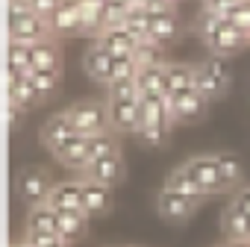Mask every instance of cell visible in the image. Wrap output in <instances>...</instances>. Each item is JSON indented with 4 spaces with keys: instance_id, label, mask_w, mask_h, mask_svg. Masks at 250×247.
Returning a JSON list of instances; mask_svg holds the SVG:
<instances>
[{
    "instance_id": "cell-1",
    "label": "cell",
    "mask_w": 250,
    "mask_h": 247,
    "mask_svg": "<svg viewBox=\"0 0 250 247\" xmlns=\"http://www.w3.org/2000/svg\"><path fill=\"white\" fill-rule=\"evenodd\" d=\"M171 106L168 94H150L142 97V130L136 133L142 144L147 147H162L168 142V127H171Z\"/></svg>"
},
{
    "instance_id": "cell-2",
    "label": "cell",
    "mask_w": 250,
    "mask_h": 247,
    "mask_svg": "<svg viewBox=\"0 0 250 247\" xmlns=\"http://www.w3.org/2000/svg\"><path fill=\"white\" fill-rule=\"evenodd\" d=\"M65 112L74 121V127H77L80 136H97V133L112 130L109 103H103V100H83V103H74Z\"/></svg>"
},
{
    "instance_id": "cell-3",
    "label": "cell",
    "mask_w": 250,
    "mask_h": 247,
    "mask_svg": "<svg viewBox=\"0 0 250 247\" xmlns=\"http://www.w3.org/2000/svg\"><path fill=\"white\" fill-rule=\"evenodd\" d=\"M194 88L209 97V100H218L221 94H227L229 88V65L224 56H209L206 62L197 65V74H194Z\"/></svg>"
},
{
    "instance_id": "cell-4",
    "label": "cell",
    "mask_w": 250,
    "mask_h": 247,
    "mask_svg": "<svg viewBox=\"0 0 250 247\" xmlns=\"http://www.w3.org/2000/svg\"><path fill=\"white\" fill-rule=\"evenodd\" d=\"M203 41H206V47L212 50V56H224V59H227V56L244 50V47L250 44V36H247L244 30H238L229 18H224L212 33L203 36Z\"/></svg>"
},
{
    "instance_id": "cell-5",
    "label": "cell",
    "mask_w": 250,
    "mask_h": 247,
    "mask_svg": "<svg viewBox=\"0 0 250 247\" xmlns=\"http://www.w3.org/2000/svg\"><path fill=\"white\" fill-rule=\"evenodd\" d=\"M200 203H203L200 197H188V194L162 188L159 197H156V212H159V218H165V221H171V224H183V221H188V218L197 212Z\"/></svg>"
},
{
    "instance_id": "cell-6",
    "label": "cell",
    "mask_w": 250,
    "mask_h": 247,
    "mask_svg": "<svg viewBox=\"0 0 250 247\" xmlns=\"http://www.w3.org/2000/svg\"><path fill=\"white\" fill-rule=\"evenodd\" d=\"M209 97H203L197 88H186L180 94H168V106H171V118L180 121V124H191V121H200L209 109Z\"/></svg>"
},
{
    "instance_id": "cell-7",
    "label": "cell",
    "mask_w": 250,
    "mask_h": 247,
    "mask_svg": "<svg viewBox=\"0 0 250 247\" xmlns=\"http://www.w3.org/2000/svg\"><path fill=\"white\" fill-rule=\"evenodd\" d=\"M186 171L206 188V194H218V191L229 188L221 168H218V162H215V156H194V159L186 162Z\"/></svg>"
},
{
    "instance_id": "cell-8",
    "label": "cell",
    "mask_w": 250,
    "mask_h": 247,
    "mask_svg": "<svg viewBox=\"0 0 250 247\" xmlns=\"http://www.w3.org/2000/svg\"><path fill=\"white\" fill-rule=\"evenodd\" d=\"M112 130L121 133H139L142 130V100H106Z\"/></svg>"
},
{
    "instance_id": "cell-9",
    "label": "cell",
    "mask_w": 250,
    "mask_h": 247,
    "mask_svg": "<svg viewBox=\"0 0 250 247\" xmlns=\"http://www.w3.org/2000/svg\"><path fill=\"white\" fill-rule=\"evenodd\" d=\"M83 68H85V74H88L94 82L109 85V82H112V74H115V56L94 39L91 47H88L85 56H83Z\"/></svg>"
},
{
    "instance_id": "cell-10",
    "label": "cell",
    "mask_w": 250,
    "mask_h": 247,
    "mask_svg": "<svg viewBox=\"0 0 250 247\" xmlns=\"http://www.w3.org/2000/svg\"><path fill=\"white\" fill-rule=\"evenodd\" d=\"M53 156L59 159V165H65L68 171H83L85 174V168L91 165V156H88V136H74V139H68L65 144H59L56 150H53Z\"/></svg>"
},
{
    "instance_id": "cell-11",
    "label": "cell",
    "mask_w": 250,
    "mask_h": 247,
    "mask_svg": "<svg viewBox=\"0 0 250 247\" xmlns=\"http://www.w3.org/2000/svg\"><path fill=\"white\" fill-rule=\"evenodd\" d=\"M47 203L56 209V212H85L83 206V180H65V183H56Z\"/></svg>"
},
{
    "instance_id": "cell-12",
    "label": "cell",
    "mask_w": 250,
    "mask_h": 247,
    "mask_svg": "<svg viewBox=\"0 0 250 247\" xmlns=\"http://www.w3.org/2000/svg\"><path fill=\"white\" fill-rule=\"evenodd\" d=\"M224 235L229 244H250V212H244L235 200L224 209Z\"/></svg>"
},
{
    "instance_id": "cell-13",
    "label": "cell",
    "mask_w": 250,
    "mask_h": 247,
    "mask_svg": "<svg viewBox=\"0 0 250 247\" xmlns=\"http://www.w3.org/2000/svg\"><path fill=\"white\" fill-rule=\"evenodd\" d=\"M47 21H50V33H53V36H62V39L83 33V15H80L77 0H62V6H59Z\"/></svg>"
},
{
    "instance_id": "cell-14",
    "label": "cell",
    "mask_w": 250,
    "mask_h": 247,
    "mask_svg": "<svg viewBox=\"0 0 250 247\" xmlns=\"http://www.w3.org/2000/svg\"><path fill=\"white\" fill-rule=\"evenodd\" d=\"M97 41L115 56V59H121V56H136V50H139V39L127 30V27H112V30H103L100 36H97Z\"/></svg>"
},
{
    "instance_id": "cell-15",
    "label": "cell",
    "mask_w": 250,
    "mask_h": 247,
    "mask_svg": "<svg viewBox=\"0 0 250 247\" xmlns=\"http://www.w3.org/2000/svg\"><path fill=\"white\" fill-rule=\"evenodd\" d=\"M50 191H53V183H50V177L44 174V171H24L21 174V194H24V200H27V206H42V203H47V197H50Z\"/></svg>"
},
{
    "instance_id": "cell-16",
    "label": "cell",
    "mask_w": 250,
    "mask_h": 247,
    "mask_svg": "<svg viewBox=\"0 0 250 247\" xmlns=\"http://www.w3.org/2000/svg\"><path fill=\"white\" fill-rule=\"evenodd\" d=\"M74 136H77V127H74V121L68 118V112L50 115L44 121V127H42V144H47L50 150H56L59 144H65Z\"/></svg>"
},
{
    "instance_id": "cell-17",
    "label": "cell",
    "mask_w": 250,
    "mask_h": 247,
    "mask_svg": "<svg viewBox=\"0 0 250 247\" xmlns=\"http://www.w3.org/2000/svg\"><path fill=\"white\" fill-rule=\"evenodd\" d=\"M85 180H97V183L115 188V185L124 180V159H121V153H109V156L91 162V165L85 168Z\"/></svg>"
},
{
    "instance_id": "cell-18",
    "label": "cell",
    "mask_w": 250,
    "mask_h": 247,
    "mask_svg": "<svg viewBox=\"0 0 250 247\" xmlns=\"http://www.w3.org/2000/svg\"><path fill=\"white\" fill-rule=\"evenodd\" d=\"M83 206L88 218H97L112 209V185H103L97 180H83Z\"/></svg>"
},
{
    "instance_id": "cell-19",
    "label": "cell",
    "mask_w": 250,
    "mask_h": 247,
    "mask_svg": "<svg viewBox=\"0 0 250 247\" xmlns=\"http://www.w3.org/2000/svg\"><path fill=\"white\" fill-rule=\"evenodd\" d=\"M30 59H33V71H53V74H59V68H62V50L53 41V36L44 39V41L30 44Z\"/></svg>"
},
{
    "instance_id": "cell-20",
    "label": "cell",
    "mask_w": 250,
    "mask_h": 247,
    "mask_svg": "<svg viewBox=\"0 0 250 247\" xmlns=\"http://www.w3.org/2000/svg\"><path fill=\"white\" fill-rule=\"evenodd\" d=\"M180 36V18L174 15V9H162V12H153V24H150V41L156 44H171L174 39Z\"/></svg>"
},
{
    "instance_id": "cell-21",
    "label": "cell",
    "mask_w": 250,
    "mask_h": 247,
    "mask_svg": "<svg viewBox=\"0 0 250 247\" xmlns=\"http://www.w3.org/2000/svg\"><path fill=\"white\" fill-rule=\"evenodd\" d=\"M194 74H197V65L165 62V94H180L186 88H194Z\"/></svg>"
},
{
    "instance_id": "cell-22",
    "label": "cell",
    "mask_w": 250,
    "mask_h": 247,
    "mask_svg": "<svg viewBox=\"0 0 250 247\" xmlns=\"http://www.w3.org/2000/svg\"><path fill=\"white\" fill-rule=\"evenodd\" d=\"M165 188H171V191H180V194H188V197H200V200H206L209 194H206V188L186 171V165H180V168H174L171 174H168V180H165Z\"/></svg>"
},
{
    "instance_id": "cell-23",
    "label": "cell",
    "mask_w": 250,
    "mask_h": 247,
    "mask_svg": "<svg viewBox=\"0 0 250 247\" xmlns=\"http://www.w3.org/2000/svg\"><path fill=\"white\" fill-rule=\"evenodd\" d=\"M27 229H39V232H56V235H59V212H56L50 203L30 206V215H27Z\"/></svg>"
},
{
    "instance_id": "cell-24",
    "label": "cell",
    "mask_w": 250,
    "mask_h": 247,
    "mask_svg": "<svg viewBox=\"0 0 250 247\" xmlns=\"http://www.w3.org/2000/svg\"><path fill=\"white\" fill-rule=\"evenodd\" d=\"M83 15V36H100L103 33V0H77Z\"/></svg>"
},
{
    "instance_id": "cell-25",
    "label": "cell",
    "mask_w": 250,
    "mask_h": 247,
    "mask_svg": "<svg viewBox=\"0 0 250 247\" xmlns=\"http://www.w3.org/2000/svg\"><path fill=\"white\" fill-rule=\"evenodd\" d=\"M85 229H88V215L85 212H59V235L68 244L80 241L85 235Z\"/></svg>"
},
{
    "instance_id": "cell-26",
    "label": "cell",
    "mask_w": 250,
    "mask_h": 247,
    "mask_svg": "<svg viewBox=\"0 0 250 247\" xmlns=\"http://www.w3.org/2000/svg\"><path fill=\"white\" fill-rule=\"evenodd\" d=\"M139 88H142V97L165 94V65H145L139 71Z\"/></svg>"
},
{
    "instance_id": "cell-27",
    "label": "cell",
    "mask_w": 250,
    "mask_h": 247,
    "mask_svg": "<svg viewBox=\"0 0 250 247\" xmlns=\"http://www.w3.org/2000/svg\"><path fill=\"white\" fill-rule=\"evenodd\" d=\"M30 74H33L30 44H24V41H9V77H30Z\"/></svg>"
},
{
    "instance_id": "cell-28",
    "label": "cell",
    "mask_w": 250,
    "mask_h": 247,
    "mask_svg": "<svg viewBox=\"0 0 250 247\" xmlns=\"http://www.w3.org/2000/svg\"><path fill=\"white\" fill-rule=\"evenodd\" d=\"M9 103H18L24 109H30L33 103H39V94H36L30 77H9Z\"/></svg>"
},
{
    "instance_id": "cell-29",
    "label": "cell",
    "mask_w": 250,
    "mask_h": 247,
    "mask_svg": "<svg viewBox=\"0 0 250 247\" xmlns=\"http://www.w3.org/2000/svg\"><path fill=\"white\" fill-rule=\"evenodd\" d=\"M109 153H118V133L115 130L88 136V156H91V162H97V159H103Z\"/></svg>"
},
{
    "instance_id": "cell-30",
    "label": "cell",
    "mask_w": 250,
    "mask_h": 247,
    "mask_svg": "<svg viewBox=\"0 0 250 247\" xmlns=\"http://www.w3.org/2000/svg\"><path fill=\"white\" fill-rule=\"evenodd\" d=\"M30 82H33L39 100H47V97L56 94V88H59V74H53V71H33V74H30Z\"/></svg>"
},
{
    "instance_id": "cell-31",
    "label": "cell",
    "mask_w": 250,
    "mask_h": 247,
    "mask_svg": "<svg viewBox=\"0 0 250 247\" xmlns=\"http://www.w3.org/2000/svg\"><path fill=\"white\" fill-rule=\"evenodd\" d=\"M109 100H142V88L139 80H115L106 85Z\"/></svg>"
},
{
    "instance_id": "cell-32",
    "label": "cell",
    "mask_w": 250,
    "mask_h": 247,
    "mask_svg": "<svg viewBox=\"0 0 250 247\" xmlns=\"http://www.w3.org/2000/svg\"><path fill=\"white\" fill-rule=\"evenodd\" d=\"M212 156H215V162H218V168H221V174H224L227 185L232 188V185L241 180V162H238L232 153H212Z\"/></svg>"
},
{
    "instance_id": "cell-33",
    "label": "cell",
    "mask_w": 250,
    "mask_h": 247,
    "mask_svg": "<svg viewBox=\"0 0 250 247\" xmlns=\"http://www.w3.org/2000/svg\"><path fill=\"white\" fill-rule=\"evenodd\" d=\"M136 59H139L142 68H145V65H165V59H162V44L145 39V41L139 44V50H136Z\"/></svg>"
},
{
    "instance_id": "cell-34",
    "label": "cell",
    "mask_w": 250,
    "mask_h": 247,
    "mask_svg": "<svg viewBox=\"0 0 250 247\" xmlns=\"http://www.w3.org/2000/svg\"><path fill=\"white\" fill-rule=\"evenodd\" d=\"M139 71H142V65H139L136 56H121V59H115L112 82H115V80H139Z\"/></svg>"
},
{
    "instance_id": "cell-35",
    "label": "cell",
    "mask_w": 250,
    "mask_h": 247,
    "mask_svg": "<svg viewBox=\"0 0 250 247\" xmlns=\"http://www.w3.org/2000/svg\"><path fill=\"white\" fill-rule=\"evenodd\" d=\"M27 244L30 247H62V244H68L62 235H56V232H39V229H27Z\"/></svg>"
},
{
    "instance_id": "cell-36",
    "label": "cell",
    "mask_w": 250,
    "mask_h": 247,
    "mask_svg": "<svg viewBox=\"0 0 250 247\" xmlns=\"http://www.w3.org/2000/svg\"><path fill=\"white\" fill-rule=\"evenodd\" d=\"M229 21L250 36V0H238V3L232 6V12H229Z\"/></svg>"
},
{
    "instance_id": "cell-37",
    "label": "cell",
    "mask_w": 250,
    "mask_h": 247,
    "mask_svg": "<svg viewBox=\"0 0 250 247\" xmlns=\"http://www.w3.org/2000/svg\"><path fill=\"white\" fill-rule=\"evenodd\" d=\"M27 6H30L36 15H42V18H50V15L62 6V0H27Z\"/></svg>"
},
{
    "instance_id": "cell-38",
    "label": "cell",
    "mask_w": 250,
    "mask_h": 247,
    "mask_svg": "<svg viewBox=\"0 0 250 247\" xmlns=\"http://www.w3.org/2000/svg\"><path fill=\"white\" fill-rule=\"evenodd\" d=\"M139 6L147 12H162V9H174V0H139Z\"/></svg>"
},
{
    "instance_id": "cell-39",
    "label": "cell",
    "mask_w": 250,
    "mask_h": 247,
    "mask_svg": "<svg viewBox=\"0 0 250 247\" xmlns=\"http://www.w3.org/2000/svg\"><path fill=\"white\" fill-rule=\"evenodd\" d=\"M21 112H24V106H18V103H9V127H12V130H18Z\"/></svg>"
},
{
    "instance_id": "cell-40",
    "label": "cell",
    "mask_w": 250,
    "mask_h": 247,
    "mask_svg": "<svg viewBox=\"0 0 250 247\" xmlns=\"http://www.w3.org/2000/svg\"><path fill=\"white\" fill-rule=\"evenodd\" d=\"M235 203H238L244 212H250V185H247V188H241V191L235 194Z\"/></svg>"
},
{
    "instance_id": "cell-41",
    "label": "cell",
    "mask_w": 250,
    "mask_h": 247,
    "mask_svg": "<svg viewBox=\"0 0 250 247\" xmlns=\"http://www.w3.org/2000/svg\"><path fill=\"white\" fill-rule=\"evenodd\" d=\"M62 247H71V244H62Z\"/></svg>"
}]
</instances>
